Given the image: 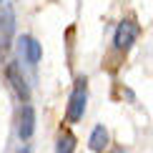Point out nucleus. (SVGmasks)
<instances>
[{
	"instance_id": "f257e3e1",
	"label": "nucleus",
	"mask_w": 153,
	"mask_h": 153,
	"mask_svg": "<svg viewBox=\"0 0 153 153\" xmlns=\"http://www.w3.org/2000/svg\"><path fill=\"white\" fill-rule=\"evenodd\" d=\"M85 103H88V80L78 78L71 91V98H68V108H65V118L68 123H78L85 116Z\"/></svg>"
},
{
	"instance_id": "f03ea898",
	"label": "nucleus",
	"mask_w": 153,
	"mask_h": 153,
	"mask_svg": "<svg viewBox=\"0 0 153 153\" xmlns=\"http://www.w3.org/2000/svg\"><path fill=\"white\" fill-rule=\"evenodd\" d=\"M138 33H141V28H138V23L133 20V18L120 20L116 33H113V48H116L118 53H128L133 48V43L138 40Z\"/></svg>"
},
{
	"instance_id": "7ed1b4c3",
	"label": "nucleus",
	"mask_w": 153,
	"mask_h": 153,
	"mask_svg": "<svg viewBox=\"0 0 153 153\" xmlns=\"http://www.w3.org/2000/svg\"><path fill=\"white\" fill-rule=\"evenodd\" d=\"M15 35V13L10 5L0 8V50H8Z\"/></svg>"
},
{
	"instance_id": "20e7f679",
	"label": "nucleus",
	"mask_w": 153,
	"mask_h": 153,
	"mask_svg": "<svg viewBox=\"0 0 153 153\" xmlns=\"http://www.w3.org/2000/svg\"><path fill=\"white\" fill-rule=\"evenodd\" d=\"M5 75H8V83L13 85V91L18 93V98H20L23 103H28V100H30V85H28V80L23 78L20 68H18L15 63H8V68H5Z\"/></svg>"
},
{
	"instance_id": "39448f33",
	"label": "nucleus",
	"mask_w": 153,
	"mask_h": 153,
	"mask_svg": "<svg viewBox=\"0 0 153 153\" xmlns=\"http://www.w3.org/2000/svg\"><path fill=\"white\" fill-rule=\"evenodd\" d=\"M20 53L25 55V60H28L30 65H38L40 58H43V48H40V43H38L33 35H23L20 38Z\"/></svg>"
},
{
	"instance_id": "423d86ee",
	"label": "nucleus",
	"mask_w": 153,
	"mask_h": 153,
	"mask_svg": "<svg viewBox=\"0 0 153 153\" xmlns=\"http://www.w3.org/2000/svg\"><path fill=\"white\" fill-rule=\"evenodd\" d=\"M33 131H35V111H33V105L25 103L20 108V128H18L20 141H28V138L33 136Z\"/></svg>"
},
{
	"instance_id": "0eeeda50",
	"label": "nucleus",
	"mask_w": 153,
	"mask_h": 153,
	"mask_svg": "<svg viewBox=\"0 0 153 153\" xmlns=\"http://www.w3.org/2000/svg\"><path fill=\"white\" fill-rule=\"evenodd\" d=\"M88 146H91V151H95V153H100L108 146V131L103 128V126H95L93 128L91 138H88Z\"/></svg>"
},
{
	"instance_id": "6e6552de",
	"label": "nucleus",
	"mask_w": 153,
	"mask_h": 153,
	"mask_svg": "<svg viewBox=\"0 0 153 153\" xmlns=\"http://www.w3.org/2000/svg\"><path fill=\"white\" fill-rule=\"evenodd\" d=\"M73 151H75V136H71V133H63L60 141H58L55 153H73Z\"/></svg>"
},
{
	"instance_id": "1a4fd4ad",
	"label": "nucleus",
	"mask_w": 153,
	"mask_h": 153,
	"mask_svg": "<svg viewBox=\"0 0 153 153\" xmlns=\"http://www.w3.org/2000/svg\"><path fill=\"white\" fill-rule=\"evenodd\" d=\"M18 153H30V148H28V146H23V148H18Z\"/></svg>"
},
{
	"instance_id": "9d476101",
	"label": "nucleus",
	"mask_w": 153,
	"mask_h": 153,
	"mask_svg": "<svg viewBox=\"0 0 153 153\" xmlns=\"http://www.w3.org/2000/svg\"><path fill=\"white\" fill-rule=\"evenodd\" d=\"M111 153H126V151H123V148H113Z\"/></svg>"
},
{
	"instance_id": "9b49d317",
	"label": "nucleus",
	"mask_w": 153,
	"mask_h": 153,
	"mask_svg": "<svg viewBox=\"0 0 153 153\" xmlns=\"http://www.w3.org/2000/svg\"><path fill=\"white\" fill-rule=\"evenodd\" d=\"M0 3H3V0H0Z\"/></svg>"
},
{
	"instance_id": "f8f14e48",
	"label": "nucleus",
	"mask_w": 153,
	"mask_h": 153,
	"mask_svg": "<svg viewBox=\"0 0 153 153\" xmlns=\"http://www.w3.org/2000/svg\"><path fill=\"white\" fill-rule=\"evenodd\" d=\"M0 53H3V50H0Z\"/></svg>"
}]
</instances>
